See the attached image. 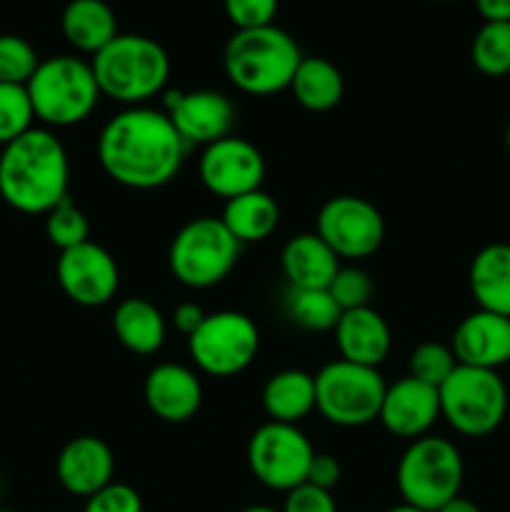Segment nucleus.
<instances>
[{
  "label": "nucleus",
  "instance_id": "393cba45",
  "mask_svg": "<svg viewBox=\"0 0 510 512\" xmlns=\"http://www.w3.org/2000/svg\"><path fill=\"white\" fill-rule=\"evenodd\" d=\"M263 408L273 423L298 425L315 410V375L305 370H280L263 388Z\"/></svg>",
  "mask_w": 510,
  "mask_h": 512
},
{
  "label": "nucleus",
  "instance_id": "c9c22d12",
  "mask_svg": "<svg viewBox=\"0 0 510 512\" xmlns=\"http://www.w3.org/2000/svg\"><path fill=\"white\" fill-rule=\"evenodd\" d=\"M83 512H143V498L125 483H110L85 500Z\"/></svg>",
  "mask_w": 510,
  "mask_h": 512
},
{
  "label": "nucleus",
  "instance_id": "412c9836",
  "mask_svg": "<svg viewBox=\"0 0 510 512\" xmlns=\"http://www.w3.org/2000/svg\"><path fill=\"white\" fill-rule=\"evenodd\" d=\"M280 268L290 288H328L330 280L340 270V258L318 233H300L283 245Z\"/></svg>",
  "mask_w": 510,
  "mask_h": 512
},
{
  "label": "nucleus",
  "instance_id": "a211bd4d",
  "mask_svg": "<svg viewBox=\"0 0 510 512\" xmlns=\"http://www.w3.org/2000/svg\"><path fill=\"white\" fill-rule=\"evenodd\" d=\"M143 398L150 413L163 423H188L203 405V385L185 365L160 363L145 378Z\"/></svg>",
  "mask_w": 510,
  "mask_h": 512
},
{
  "label": "nucleus",
  "instance_id": "aec40b11",
  "mask_svg": "<svg viewBox=\"0 0 510 512\" xmlns=\"http://www.w3.org/2000/svg\"><path fill=\"white\" fill-rule=\"evenodd\" d=\"M335 345L340 350V360L378 368L390 353V328L383 315L370 305L355 310H343L335 325Z\"/></svg>",
  "mask_w": 510,
  "mask_h": 512
},
{
  "label": "nucleus",
  "instance_id": "f3484780",
  "mask_svg": "<svg viewBox=\"0 0 510 512\" xmlns=\"http://www.w3.org/2000/svg\"><path fill=\"white\" fill-rule=\"evenodd\" d=\"M458 365L498 370L510 363V318L488 310L465 315L450 340Z\"/></svg>",
  "mask_w": 510,
  "mask_h": 512
},
{
  "label": "nucleus",
  "instance_id": "e433bc0d",
  "mask_svg": "<svg viewBox=\"0 0 510 512\" xmlns=\"http://www.w3.org/2000/svg\"><path fill=\"white\" fill-rule=\"evenodd\" d=\"M280 512H338L330 490H320L315 485L303 483L285 493V505Z\"/></svg>",
  "mask_w": 510,
  "mask_h": 512
},
{
  "label": "nucleus",
  "instance_id": "c756f323",
  "mask_svg": "<svg viewBox=\"0 0 510 512\" xmlns=\"http://www.w3.org/2000/svg\"><path fill=\"white\" fill-rule=\"evenodd\" d=\"M45 235L50 243L63 253V250L78 248V245L90 240V223L83 210L65 198L63 203L55 205L50 213H45Z\"/></svg>",
  "mask_w": 510,
  "mask_h": 512
},
{
  "label": "nucleus",
  "instance_id": "58836bf2",
  "mask_svg": "<svg viewBox=\"0 0 510 512\" xmlns=\"http://www.w3.org/2000/svg\"><path fill=\"white\" fill-rule=\"evenodd\" d=\"M205 315H208V313H203V308H200V305H195V303L175 305V310H173L175 330H178V333H183L185 338H190V335H193L195 330L203 325Z\"/></svg>",
  "mask_w": 510,
  "mask_h": 512
},
{
  "label": "nucleus",
  "instance_id": "dca6fc26",
  "mask_svg": "<svg viewBox=\"0 0 510 512\" xmlns=\"http://www.w3.org/2000/svg\"><path fill=\"white\" fill-rule=\"evenodd\" d=\"M440 418L438 388L423 380L405 375L398 383L385 388L383 405L378 420L395 438L418 440L430 433L435 420Z\"/></svg>",
  "mask_w": 510,
  "mask_h": 512
},
{
  "label": "nucleus",
  "instance_id": "79ce46f5",
  "mask_svg": "<svg viewBox=\"0 0 510 512\" xmlns=\"http://www.w3.org/2000/svg\"><path fill=\"white\" fill-rule=\"evenodd\" d=\"M385 512H425V510L413 508V505H408V503H400V505H395V508H390V510H385Z\"/></svg>",
  "mask_w": 510,
  "mask_h": 512
},
{
  "label": "nucleus",
  "instance_id": "bb28decb",
  "mask_svg": "<svg viewBox=\"0 0 510 512\" xmlns=\"http://www.w3.org/2000/svg\"><path fill=\"white\" fill-rule=\"evenodd\" d=\"M290 93L310 113H328L343 100V73L328 58H315V55L305 58L303 55L293 80H290Z\"/></svg>",
  "mask_w": 510,
  "mask_h": 512
},
{
  "label": "nucleus",
  "instance_id": "5701e85b",
  "mask_svg": "<svg viewBox=\"0 0 510 512\" xmlns=\"http://www.w3.org/2000/svg\"><path fill=\"white\" fill-rule=\"evenodd\" d=\"M60 30L75 50L95 55L118 35V18L105 0H70L60 15Z\"/></svg>",
  "mask_w": 510,
  "mask_h": 512
},
{
  "label": "nucleus",
  "instance_id": "0eeeda50",
  "mask_svg": "<svg viewBox=\"0 0 510 512\" xmlns=\"http://www.w3.org/2000/svg\"><path fill=\"white\" fill-rule=\"evenodd\" d=\"M440 418L465 438L495 433L508 415V388L498 370L458 365L438 388Z\"/></svg>",
  "mask_w": 510,
  "mask_h": 512
},
{
  "label": "nucleus",
  "instance_id": "f704fd0d",
  "mask_svg": "<svg viewBox=\"0 0 510 512\" xmlns=\"http://www.w3.org/2000/svg\"><path fill=\"white\" fill-rule=\"evenodd\" d=\"M223 8L235 30H253L273 25L278 0H223Z\"/></svg>",
  "mask_w": 510,
  "mask_h": 512
},
{
  "label": "nucleus",
  "instance_id": "ea45409f",
  "mask_svg": "<svg viewBox=\"0 0 510 512\" xmlns=\"http://www.w3.org/2000/svg\"><path fill=\"white\" fill-rule=\"evenodd\" d=\"M483 23H510V0H475Z\"/></svg>",
  "mask_w": 510,
  "mask_h": 512
},
{
  "label": "nucleus",
  "instance_id": "7c9ffc66",
  "mask_svg": "<svg viewBox=\"0 0 510 512\" xmlns=\"http://www.w3.org/2000/svg\"><path fill=\"white\" fill-rule=\"evenodd\" d=\"M35 110L25 85L0 83V145L18 140L33 128Z\"/></svg>",
  "mask_w": 510,
  "mask_h": 512
},
{
  "label": "nucleus",
  "instance_id": "ddd939ff",
  "mask_svg": "<svg viewBox=\"0 0 510 512\" xmlns=\"http://www.w3.org/2000/svg\"><path fill=\"white\" fill-rule=\"evenodd\" d=\"M198 173L208 193L233 200L260 190L265 180V158L250 140L228 135L203 150Z\"/></svg>",
  "mask_w": 510,
  "mask_h": 512
},
{
  "label": "nucleus",
  "instance_id": "f8f14e48",
  "mask_svg": "<svg viewBox=\"0 0 510 512\" xmlns=\"http://www.w3.org/2000/svg\"><path fill=\"white\" fill-rule=\"evenodd\" d=\"M315 233L340 260H363L378 253L385 240V220L370 200L335 195L315 218Z\"/></svg>",
  "mask_w": 510,
  "mask_h": 512
},
{
  "label": "nucleus",
  "instance_id": "4be33fe9",
  "mask_svg": "<svg viewBox=\"0 0 510 512\" xmlns=\"http://www.w3.org/2000/svg\"><path fill=\"white\" fill-rule=\"evenodd\" d=\"M468 285L480 310L510 318V245L490 243L475 253Z\"/></svg>",
  "mask_w": 510,
  "mask_h": 512
},
{
  "label": "nucleus",
  "instance_id": "a19ab883",
  "mask_svg": "<svg viewBox=\"0 0 510 512\" xmlns=\"http://www.w3.org/2000/svg\"><path fill=\"white\" fill-rule=\"evenodd\" d=\"M435 512H483L478 508V505L473 503V500H468V498H453V500H448V503L443 505V508H438Z\"/></svg>",
  "mask_w": 510,
  "mask_h": 512
},
{
  "label": "nucleus",
  "instance_id": "a18cd8bd",
  "mask_svg": "<svg viewBox=\"0 0 510 512\" xmlns=\"http://www.w3.org/2000/svg\"><path fill=\"white\" fill-rule=\"evenodd\" d=\"M438 3H455V0H438Z\"/></svg>",
  "mask_w": 510,
  "mask_h": 512
},
{
  "label": "nucleus",
  "instance_id": "20e7f679",
  "mask_svg": "<svg viewBox=\"0 0 510 512\" xmlns=\"http://www.w3.org/2000/svg\"><path fill=\"white\" fill-rule=\"evenodd\" d=\"M303 53L290 33L278 25L235 30L223 50L230 83L248 95H275L290 88Z\"/></svg>",
  "mask_w": 510,
  "mask_h": 512
},
{
  "label": "nucleus",
  "instance_id": "4c0bfd02",
  "mask_svg": "<svg viewBox=\"0 0 510 512\" xmlns=\"http://www.w3.org/2000/svg\"><path fill=\"white\" fill-rule=\"evenodd\" d=\"M340 463L328 453H315L313 460H310V468H308V480L305 483L315 485L320 490H333L335 485L340 483Z\"/></svg>",
  "mask_w": 510,
  "mask_h": 512
},
{
  "label": "nucleus",
  "instance_id": "b1692460",
  "mask_svg": "<svg viewBox=\"0 0 510 512\" xmlns=\"http://www.w3.org/2000/svg\"><path fill=\"white\" fill-rule=\"evenodd\" d=\"M115 338L135 355H153L165 343V318L150 300L128 298L113 313Z\"/></svg>",
  "mask_w": 510,
  "mask_h": 512
},
{
  "label": "nucleus",
  "instance_id": "c85d7f7f",
  "mask_svg": "<svg viewBox=\"0 0 510 512\" xmlns=\"http://www.w3.org/2000/svg\"><path fill=\"white\" fill-rule=\"evenodd\" d=\"M470 60L488 78L510 73V23H483L470 45Z\"/></svg>",
  "mask_w": 510,
  "mask_h": 512
},
{
  "label": "nucleus",
  "instance_id": "6ab92c4d",
  "mask_svg": "<svg viewBox=\"0 0 510 512\" xmlns=\"http://www.w3.org/2000/svg\"><path fill=\"white\" fill-rule=\"evenodd\" d=\"M115 458L113 450L105 440L95 435H80L73 438L55 460V475L58 483L68 490L70 495L88 500L105 485L113 483Z\"/></svg>",
  "mask_w": 510,
  "mask_h": 512
},
{
  "label": "nucleus",
  "instance_id": "9b49d317",
  "mask_svg": "<svg viewBox=\"0 0 510 512\" xmlns=\"http://www.w3.org/2000/svg\"><path fill=\"white\" fill-rule=\"evenodd\" d=\"M315 450L298 425L265 423L250 435L248 468L265 488L290 493L308 480Z\"/></svg>",
  "mask_w": 510,
  "mask_h": 512
},
{
  "label": "nucleus",
  "instance_id": "cd10ccee",
  "mask_svg": "<svg viewBox=\"0 0 510 512\" xmlns=\"http://www.w3.org/2000/svg\"><path fill=\"white\" fill-rule=\"evenodd\" d=\"M288 315L295 325L303 330H313V333H325L338 325L343 310L328 293V288H313V290H295L290 288L288 293Z\"/></svg>",
  "mask_w": 510,
  "mask_h": 512
},
{
  "label": "nucleus",
  "instance_id": "37998d69",
  "mask_svg": "<svg viewBox=\"0 0 510 512\" xmlns=\"http://www.w3.org/2000/svg\"><path fill=\"white\" fill-rule=\"evenodd\" d=\"M240 512H280V510L268 508V505H253V508H245V510H240Z\"/></svg>",
  "mask_w": 510,
  "mask_h": 512
},
{
  "label": "nucleus",
  "instance_id": "72a5a7b5",
  "mask_svg": "<svg viewBox=\"0 0 510 512\" xmlns=\"http://www.w3.org/2000/svg\"><path fill=\"white\" fill-rule=\"evenodd\" d=\"M328 293L333 295L340 310L365 308L370 303V295H373V280L360 268H340L335 278L330 280Z\"/></svg>",
  "mask_w": 510,
  "mask_h": 512
},
{
  "label": "nucleus",
  "instance_id": "2eb2a0df",
  "mask_svg": "<svg viewBox=\"0 0 510 512\" xmlns=\"http://www.w3.org/2000/svg\"><path fill=\"white\" fill-rule=\"evenodd\" d=\"M165 115L175 125L185 145H213L233 130L235 105L218 90H173L165 98Z\"/></svg>",
  "mask_w": 510,
  "mask_h": 512
},
{
  "label": "nucleus",
  "instance_id": "f03ea898",
  "mask_svg": "<svg viewBox=\"0 0 510 512\" xmlns=\"http://www.w3.org/2000/svg\"><path fill=\"white\" fill-rule=\"evenodd\" d=\"M68 185V153L50 130L30 128L0 153V198L18 213H50L70 198Z\"/></svg>",
  "mask_w": 510,
  "mask_h": 512
},
{
  "label": "nucleus",
  "instance_id": "4468645a",
  "mask_svg": "<svg viewBox=\"0 0 510 512\" xmlns=\"http://www.w3.org/2000/svg\"><path fill=\"white\" fill-rule=\"evenodd\" d=\"M60 290L83 308H100L115 298L120 288V270L103 245L88 243L63 250L55 265Z\"/></svg>",
  "mask_w": 510,
  "mask_h": 512
},
{
  "label": "nucleus",
  "instance_id": "39448f33",
  "mask_svg": "<svg viewBox=\"0 0 510 512\" xmlns=\"http://www.w3.org/2000/svg\"><path fill=\"white\" fill-rule=\"evenodd\" d=\"M28 95L35 118L50 128H70L90 118L100 100L93 65L75 55H55L40 60L28 80Z\"/></svg>",
  "mask_w": 510,
  "mask_h": 512
},
{
  "label": "nucleus",
  "instance_id": "a878e982",
  "mask_svg": "<svg viewBox=\"0 0 510 512\" xmlns=\"http://www.w3.org/2000/svg\"><path fill=\"white\" fill-rule=\"evenodd\" d=\"M220 220L240 245L263 243L278 228L280 208L265 190H253V193L225 200Z\"/></svg>",
  "mask_w": 510,
  "mask_h": 512
},
{
  "label": "nucleus",
  "instance_id": "9d476101",
  "mask_svg": "<svg viewBox=\"0 0 510 512\" xmlns=\"http://www.w3.org/2000/svg\"><path fill=\"white\" fill-rule=\"evenodd\" d=\"M260 348L258 325L238 310L205 315L203 325L188 338V353L198 370L213 378H233L255 360Z\"/></svg>",
  "mask_w": 510,
  "mask_h": 512
},
{
  "label": "nucleus",
  "instance_id": "f257e3e1",
  "mask_svg": "<svg viewBox=\"0 0 510 512\" xmlns=\"http://www.w3.org/2000/svg\"><path fill=\"white\" fill-rule=\"evenodd\" d=\"M188 145L165 110H120L100 130L98 160L110 180L130 190H158L180 173Z\"/></svg>",
  "mask_w": 510,
  "mask_h": 512
},
{
  "label": "nucleus",
  "instance_id": "423d86ee",
  "mask_svg": "<svg viewBox=\"0 0 510 512\" xmlns=\"http://www.w3.org/2000/svg\"><path fill=\"white\" fill-rule=\"evenodd\" d=\"M463 478V455L455 443L438 435L410 440L395 470V483L403 503L425 512H435L448 500L458 498Z\"/></svg>",
  "mask_w": 510,
  "mask_h": 512
},
{
  "label": "nucleus",
  "instance_id": "7ed1b4c3",
  "mask_svg": "<svg viewBox=\"0 0 510 512\" xmlns=\"http://www.w3.org/2000/svg\"><path fill=\"white\" fill-rule=\"evenodd\" d=\"M100 95L125 108L148 103L170 78V58L158 40L148 35L118 33L90 60Z\"/></svg>",
  "mask_w": 510,
  "mask_h": 512
},
{
  "label": "nucleus",
  "instance_id": "473e14b6",
  "mask_svg": "<svg viewBox=\"0 0 510 512\" xmlns=\"http://www.w3.org/2000/svg\"><path fill=\"white\" fill-rule=\"evenodd\" d=\"M410 375L423 383L440 388L445 380L450 378L455 368H458V360H455L450 345L443 343H420L418 348L410 353Z\"/></svg>",
  "mask_w": 510,
  "mask_h": 512
},
{
  "label": "nucleus",
  "instance_id": "c03bdc74",
  "mask_svg": "<svg viewBox=\"0 0 510 512\" xmlns=\"http://www.w3.org/2000/svg\"><path fill=\"white\" fill-rule=\"evenodd\" d=\"M505 148H508V155H510V120L508 125H505Z\"/></svg>",
  "mask_w": 510,
  "mask_h": 512
},
{
  "label": "nucleus",
  "instance_id": "6e6552de",
  "mask_svg": "<svg viewBox=\"0 0 510 512\" xmlns=\"http://www.w3.org/2000/svg\"><path fill=\"white\" fill-rule=\"evenodd\" d=\"M240 248L243 245L228 233L223 220L203 215L175 233L168 250L170 273L185 288H213L235 268Z\"/></svg>",
  "mask_w": 510,
  "mask_h": 512
},
{
  "label": "nucleus",
  "instance_id": "2f4dec72",
  "mask_svg": "<svg viewBox=\"0 0 510 512\" xmlns=\"http://www.w3.org/2000/svg\"><path fill=\"white\" fill-rule=\"evenodd\" d=\"M40 58L33 45L20 35H0V83L28 85Z\"/></svg>",
  "mask_w": 510,
  "mask_h": 512
},
{
  "label": "nucleus",
  "instance_id": "1a4fd4ad",
  "mask_svg": "<svg viewBox=\"0 0 510 512\" xmlns=\"http://www.w3.org/2000/svg\"><path fill=\"white\" fill-rule=\"evenodd\" d=\"M385 388L378 368L333 360L315 375V410L338 428H363L380 415Z\"/></svg>",
  "mask_w": 510,
  "mask_h": 512
}]
</instances>
